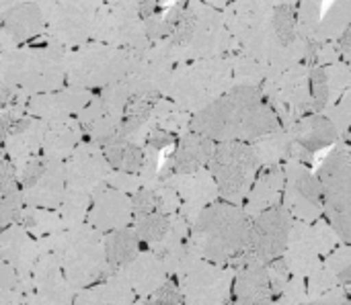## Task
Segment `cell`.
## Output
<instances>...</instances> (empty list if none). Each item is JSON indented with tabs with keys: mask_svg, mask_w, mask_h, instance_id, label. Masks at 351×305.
I'll list each match as a JSON object with an SVG mask.
<instances>
[{
	"mask_svg": "<svg viewBox=\"0 0 351 305\" xmlns=\"http://www.w3.org/2000/svg\"><path fill=\"white\" fill-rule=\"evenodd\" d=\"M351 27V0H333L325 10L317 41H339Z\"/></svg>",
	"mask_w": 351,
	"mask_h": 305,
	"instance_id": "cell-35",
	"label": "cell"
},
{
	"mask_svg": "<svg viewBox=\"0 0 351 305\" xmlns=\"http://www.w3.org/2000/svg\"><path fill=\"white\" fill-rule=\"evenodd\" d=\"M82 142H84V131L76 117L51 121V123H47L41 154L51 160L66 162Z\"/></svg>",
	"mask_w": 351,
	"mask_h": 305,
	"instance_id": "cell-29",
	"label": "cell"
},
{
	"mask_svg": "<svg viewBox=\"0 0 351 305\" xmlns=\"http://www.w3.org/2000/svg\"><path fill=\"white\" fill-rule=\"evenodd\" d=\"M265 4H271V6H294L298 4V0H261Z\"/></svg>",
	"mask_w": 351,
	"mask_h": 305,
	"instance_id": "cell-43",
	"label": "cell"
},
{
	"mask_svg": "<svg viewBox=\"0 0 351 305\" xmlns=\"http://www.w3.org/2000/svg\"><path fill=\"white\" fill-rule=\"evenodd\" d=\"M311 88L315 111L325 113L351 90V68L346 59L329 66H311Z\"/></svg>",
	"mask_w": 351,
	"mask_h": 305,
	"instance_id": "cell-24",
	"label": "cell"
},
{
	"mask_svg": "<svg viewBox=\"0 0 351 305\" xmlns=\"http://www.w3.org/2000/svg\"><path fill=\"white\" fill-rule=\"evenodd\" d=\"M276 6L261 0H237L222 10L226 29L237 41L239 49H245L263 29Z\"/></svg>",
	"mask_w": 351,
	"mask_h": 305,
	"instance_id": "cell-22",
	"label": "cell"
},
{
	"mask_svg": "<svg viewBox=\"0 0 351 305\" xmlns=\"http://www.w3.org/2000/svg\"><path fill=\"white\" fill-rule=\"evenodd\" d=\"M64 166L68 191H80L93 197L109 185L111 174L115 172L107 162L103 148L86 140L74 150V154L64 162Z\"/></svg>",
	"mask_w": 351,
	"mask_h": 305,
	"instance_id": "cell-17",
	"label": "cell"
},
{
	"mask_svg": "<svg viewBox=\"0 0 351 305\" xmlns=\"http://www.w3.org/2000/svg\"><path fill=\"white\" fill-rule=\"evenodd\" d=\"M146 305H181L185 304L183 300V291L179 287V283L167 281L160 289H156L150 297H144Z\"/></svg>",
	"mask_w": 351,
	"mask_h": 305,
	"instance_id": "cell-39",
	"label": "cell"
},
{
	"mask_svg": "<svg viewBox=\"0 0 351 305\" xmlns=\"http://www.w3.org/2000/svg\"><path fill=\"white\" fill-rule=\"evenodd\" d=\"M286 168V191L282 205L296 222L313 224L325 213V189L319 174H313L308 164L290 160Z\"/></svg>",
	"mask_w": 351,
	"mask_h": 305,
	"instance_id": "cell-15",
	"label": "cell"
},
{
	"mask_svg": "<svg viewBox=\"0 0 351 305\" xmlns=\"http://www.w3.org/2000/svg\"><path fill=\"white\" fill-rule=\"evenodd\" d=\"M271 305H280V304H278V302H274V304H271Z\"/></svg>",
	"mask_w": 351,
	"mask_h": 305,
	"instance_id": "cell-46",
	"label": "cell"
},
{
	"mask_svg": "<svg viewBox=\"0 0 351 305\" xmlns=\"http://www.w3.org/2000/svg\"><path fill=\"white\" fill-rule=\"evenodd\" d=\"M253 148L259 156L261 166H280L292 158L294 140H292L290 131L286 127H282V129L267 133V135L259 137L257 142H253Z\"/></svg>",
	"mask_w": 351,
	"mask_h": 305,
	"instance_id": "cell-33",
	"label": "cell"
},
{
	"mask_svg": "<svg viewBox=\"0 0 351 305\" xmlns=\"http://www.w3.org/2000/svg\"><path fill=\"white\" fill-rule=\"evenodd\" d=\"M325 189V215L343 244H351V144L339 142L319 168Z\"/></svg>",
	"mask_w": 351,
	"mask_h": 305,
	"instance_id": "cell-9",
	"label": "cell"
},
{
	"mask_svg": "<svg viewBox=\"0 0 351 305\" xmlns=\"http://www.w3.org/2000/svg\"><path fill=\"white\" fill-rule=\"evenodd\" d=\"M66 84V51L45 39L0 51V86L35 96L60 90Z\"/></svg>",
	"mask_w": 351,
	"mask_h": 305,
	"instance_id": "cell-4",
	"label": "cell"
},
{
	"mask_svg": "<svg viewBox=\"0 0 351 305\" xmlns=\"http://www.w3.org/2000/svg\"><path fill=\"white\" fill-rule=\"evenodd\" d=\"M234 86L232 53L177 64L162 96H169L191 115L204 111Z\"/></svg>",
	"mask_w": 351,
	"mask_h": 305,
	"instance_id": "cell-5",
	"label": "cell"
},
{
	"mask_svg": "<svg viewBox=\"0 0 351 305\" xmlns=\"http://www.w3.org/2000/svg\"><path fill=\"white\" fill-rule=\"evenodd\" d=\"M269 72L267 68L255 59L253 55L237 49L232 53V78H234V86H255L261 88L263 82L267 80Z\"/></svg>",
	"mask_w": 351,
	"mask_h": 305,
	"instance_id": "cell-36",
	"label": "cell"
},
{
	"mask_svg": "<svg viewBox=\"0 0 351 305\" xmlns=\"http://www.w3.org/2000/svg\"><path fill=\"white\" fill-rule=\"evenodd\" d=\"M325 115L333 121V125L337 127V131L343 140L351 127V90L346 92L331 109H327Z\"/></svg>",
	"mask_w": 351,
	"mask_h": 305,
	"instance_id": "cell-38",
	"label": "cell"
},
{
	"mask_svg": "<svg viewBox=\"0 0 351 305\" xmlns=\"http://www.w3.org/2000/svg\"><path fill=\"white\" fill-rule=\"evenodd\" d=\"M323 0H298L296 18L298 31L306 41H317V33L323 21Z\"/></svg>",
	"mask_w": 351,
	"mask_h": 305,
	"instance_id": "cell-37",
	"label": "cell"
},
{
	"mask_svg": "<svg viewBox=\"0 0 351 305\" xmlns=\"http://www.w3.org/2000/svg\"><path fill=\"white\" fill-rule=\"evenodd\" d=\"M261 168L259 156L249 142L216 144V152L208 164L222 201L241 207L245 205Z\"/></svg>",
	"mask_w": 351,
	"mask_h": 305,
	"instance_id": "cell-8",
	"label": "cell"
},
{
	"mask_svg": "<svg viewBox=\"0 0 351 305\" xmlns=\"http://www.w3.org/2000/svg\"><path fill=\"white\" fill-rule=\"evenodd\" d=\"M263 96L282 121V127L294 125L298 119L317 113L311 88V66L302 64L280 74L267 76L261 86Z\"/></svg>",
	"mask_w": 351,
	"mask_h": 305,
	"instance_id": "cell-11",
	"label": "cell"
},
{
	"mask_svg": "<svg viewBox=\"0 0 351 305\" xmlns=\"http://www.w3.org/2000/svg\"><path fill=\"white\" fill-rule=\"evenodd\" d=\"M39 244L60 256L64 277L74 289H86L90 283L111 275L105 254V238L86 222L47 236L39 240Z\"/></svg>",
	"mask_w": 351,
	"mask_h": 305,
	"instance_id": "cell-6",
	"label": "cell"
},
{
	"mask_svg": "<svg viewBox=\"0 0 351 305\" xmlns=\"http://www.w3.org/2000/svg\"><path fill=\"white\" fill-rule=\"evenodd\" d=\"M130 98L132 90L125 80L111 84L103 90H97L90 103L76 117L78 123L82 125L84 140L103 146L109 140L117 137Z\"/></svg>",
	"mask_w": 351,
	"mask_h": 305,
	"instance_id": "cell-13",
	"label": "cell"
},
{
	"mask_svg": "<svg viewBox=\"0 0 351 305\" xmlns=\"http://www.w3.org/2000/svg\"><path fill=\"white\" fill-rule=\"evenodd\" d=\"M339 49H341V55H351V27L346 31V35L337 41Z\"/></svg>",
	"mask_w": 351,
	"mask_h": 305,
	"instance_id": "cell-41",
	"label": "cell"
},
{
	"mask_svg": "<svg viewBox=\"0 0 351 305\" xmlns=\"http://www.w3.org/2000/svg\"><path fill=\"white\" fill-rule=\"evenodd\" d=\"M343 59H346V62L350 64V68H351V55H343Z\"/></svg>",
	"mask_w": 351,
	"mask_h": 305,
	"instance_id": "cell-45",
	"label": "cell"
},
{
	"mask_svg": "<svg viewBox=\"0 0 351 305\" xmlns=\"http://www.w3.org/2000/svg\"><path fill=\"white\" fill-rule=\"evenodd\" d=\"M282 129V121L255 86H232L224 96L193 115L191 131L224 142H257L259 137Z\"/></svg>",
	"mask_w": 351,
	"mask_h": 305,
	"instance_id": "cell-1",
	"label": "cell"
},
{
	"mask_svg": "<svg viewBox=\"0 0 351 305\" xmlns=\"http://www.w3.org/2000/svg\"><path fill=\"white\" fill-rule=\"evenodd\" d=\"M251 217L245 207L214 201L206 205L197 220L191 224L189 244L193 252L214 265L237 263L249 248L251 238Z\"/></svg>",
	"mask_w": 351,
	"mask_h": 305,
	"instance_id": "cell-3",
	"label": "cell"
},
{
	"mask_svg": "<svg viewBox=\"0 0 351 305\" xmlns=\"http://www.w3.org/2000/svg\"><path fill=\"white\" fill-rule=\"evenodd\" d=\"M214 152H216V142H212L210 137L195 133V131L183 133L160 170V181L169 176L191 174V172L208 168Z\"/></svg>",
	"mask_w": 351,
	"mask_h": 305,
	"instance_id": "cell-21",
	"label": "cell"
},
{
	"mask_svg": "<svg viewBox=\"0 0 351 305\" xmlns=\"http://www.w3.org/2000/svg\"><path fill=\"white\" fill-rule=\"evenodd\" d=\"M47 0H0V10L4 8H10V6H16V4H45Z\"/></svg>",
	"mask_w": 351,
	"mask_h": 305,
	"instance_id": "cell-40",
	"label": "cell"
},
{
	"mask_svg": "<svg viewBox=\"0 0 351 305\" xmlns=\"http://www.w3.org/2000/svg\"><path fill=\"white\" fill-rule=\"evenodd\" d=\"M103 0H47V29L43 39L64 51L76 49L93 39V27Z\"/></svg>",
	"mask_w": 351,
	"mask_h": 305,
	"instance_id": "cell-10",
	"label": "cell"
},
{
	"mask_svg": "<svg viewBox=\"0 0 351 305\" xmlns=\"http://www.w3.org/2000/svg\"><path fill=\"white\" fill-rule=\"evenodd\" d=\"M140 244L142 240L132 226L109 232L105 236V254H107L111 275L128 269L140 256Z\"/></svg>",
	"mask_w": 351,
	"mask_h": 305,
	"instance_id": "cell-31",
	"label": "cell"
},
{
	"mask_svg": "<svg viewBox=\"0 0 351 305\" xmlns=\"http://www.w3.org/2000/svg\"><path fill=\"white\" fill-rule=\"evenodd\" d=\"M286 129L290 131L292 140L298 146H302L306 152H311L313 156L317 152L331 148V146H337L341 142L337 127L333 125V121L325 113H311Z\"/></svg>",
	"mask_w": 351,
	"mask_h": 305,
	"instance_id": "cell-27",
	"label": "cell"
},
{
	"mask_svg": "<svg viewBox=\"0 0 351 305\" xmlns=\"http://www.w3.org/2000/svg\"><path fill=\"white\" fill-rule=\"evenodd\" d=\"M128 277V281L132 283L134 291L138 297H150L156 289H160L169 279V271L165 267V263L152 252H140V256L123 271H119Z\"/></svg>",
	"mask_w": 351,
	"mask_h": 305,
	"instance_id": "cell-28",
	"label": "cell"
},
{
	"mask_svg": "<svg viewBox=\"0 0 351 305\" xmlns=\"http://www.w3.org/2000/svg\"><path fill=\"white\" fill-rule=\"evenodd\" d=\"M343 142H348V144H351V127H350V131L346 133V137H343Z\"/></svg>",
	"mask_w": 351,
	"mask_h": 305,
	"instance_id": "cell-44",
	"label": "cell"
},
{
	"mask_svg": "<svg viewBox=\"0 0 351 305\" xmlns=\"http://www.w3.org/2000/svg\"><path fill=\"white\" fill-rule=\"evenodd\" d=\"M45 131H47V121L35 119V117H31V115L23 117V119L16 121V123L10 127V131L2 137L4 156H6L16 168H21L23 164H27V162L33 160L35 156H41Z\"/></svg>",
	"mask_w": 351,
	"mask_h": 305,
	"instance_id": "cell-23",
	"label": "cell"
},
{
	"mask_svg": "<svg viewBox=\"0 0 351 305\" xmlns=\"http://www.w3.org/2000/svg\"><path fill=\"white\" fill-rule=\"evenodd\" d=\"M173 228V215H167L162 211H154V213H146V215H138L134 220V230L140 236L142 244L148 246V250L158 248L169 232Z\"/></svg>",
	"mask_w": 351,
	"mask_h": 305,
	"instance_id": "cell-34",
	"label": "cell"
},
{
	"mask_svg": "<svg viewBox=\"0 0 351 305\" xmlns=\"http://www.w3.org/2000/svg\"><path fill=\"white\" fill-rule=\"evenodd\" d=\"M93 94H95L93 90L66 84L60 90L31 96L29 105H27V115H31L35 119H41V121H47V123L78 117L80 111L90 103Z\"/></svg>",
	"mask_w": 351,
	"mask_h": 305,
	"instance_id": "cell-19",
	"label": "cell"
},
{
	"mask_svg": "<svg viewBox=\"0 0 351 305\" xmlns=\"http://www.w3.org/2000/svg\"><path fill=\"white\" fill-rule=\"evenodd\" d=\"M107 162L115 172L123 174H140L146 162V146H140L128 137H113L101 146Z\"/></svg>",
	"mask_w": 351,
	"mask_h": 305,
	"instance_id": "cell-30",
	"label": "cell"
},
{
	"mask_svg": "<svg viewBox=\"0 0 351 305\" xmlns=\"http://www.w3.org/2000/svg\"><path fill=\"white\" fill-rule=\"evenodd\" d=\"M202 2H206V4H210V6H214V8H218V10H224L226 6H230V4L237 2V0H202Z\"/></svg>",
	"mask_w": 351,
	"mask_h": 305,
	"instance_id": "cell-42",
	"label": "cell"
},
{
	"mask_svg": "<svg viewBox=\"0 0 351 305\" xmlns=\"http://www.w3.org/2000/svg\"><path fill=\"white\" fill-rule=\"evenodd\" d=\"M232 285L234 305H271L276 295L271 287V277L265 265L241 263Z\"/></svg>",
	"mask_w": 351,
	"mask_h": 305,
	"instance_id": "cell-25",
	"label": "cell"
},
{
	"mask_svg": "<svg viewBox=\"0 0 351 305\" xmlns=\"http://www.w3.org/2000/svg\"><path fill=\"white\" fill-rule=\"evenodd\" d=\"M47 14L41 4H16L0 10V51H10L43 39Z\"/></svg>",
	"mask_w": 351,
	"mask_h": 305,
	"instance_id": "cell-18",
	"label": "cell"
},
{
	"mask_svg": "<svg viewBox=\"0 0 351 305\" xmlns=\"http://www.w3.org/2000/svg\"><path fill=\"white\" fill-rule=\"evenodd\" d=\"M167 43L177 64L228 55L239 49L222 10L202 0H175L167 8Z\"/></svg>",
	"mask_w": 351,
	"mask_h": 305,
	"instance_id": "cell-2",
	"label": "cell"
},
{
	"mask_svg": "<svg viewBox=\"0 0 351 305\" xmlns=\"http://www.w3.org/2000/svg\"><path fill=\"white\" fill-rule=\"evenodd\" d=\"M177 62L167 43V39L154 41L144 49L134 53L132 70L125 78L132 94H154L162 96L169 76L173 74Z\"/></svg>",
	"mask_w": 351,
	"mask_h": 305,
	"instance_id": "cell-16",
	"label": "cell"
},
{
	"mask_svg": "<svg viewBox=\"0 0 351 305\" xmlns=\"http://www.w3.org/2000/svg\"><path fill=\"white\" fill-rule=\"evenodd\" d=\"M191 121H193V115L185 111L181 105H177L175 101H171L169 96H160L154 103V109L150 115V127L169 131L177 137L191 131Z\"/></svg>",
	"mask_w": 351,
	"mask_h": 305,
	"instance_id": "cell-32",
	"label": "cell"
},
{
	"mask_svg": "<svg viewBox=\"0 0 351 305\" xmlns=\"http://www.w3.org/2000/svg\"><path fill=\"white\" fill-rule=\"evenodd\" d=\"M90 41L134 51L148 47L150 39L140 12V0H103Z\"/></svg>",
	"mask_w": 351,
	"mask_h": 305,
	"instance_id": "cell-12",
	"label": "cell"
},
{
	"mask_svg": "<svg viewBox=\"0 0 351 305\" xmlns=\"http://www.w3.org/2000/svg\"><path fill=\"white\" fill-rule=\"evenodd\" d=\"M134 53V49L99 41H88L76 49H70L66 51L68 84L97 92L111 84L123 82L132 70Z\"/></svg>",
	"mask_w": 351,
	"mask_h": 305,
	"instance_id": "cell-7",
	"label": "cell"
},
{
	"mask_svg": "<svg viewBox=\"0 0 351 305\" xmlns=\"http://www.w3.org/2000/svg\"><path fill=\"white\" fill-rule=\"evenodd\" d=\"M132 220H136L132 195L107 185L103 187L95 197L93 205L86 215V224L95 230L103 232H115L121 228H130Z\"/></svg>",
	"mask_w": 351,
	"mask_h": 305,
	"instance_id": "cell-20",
	"label": "cell"
},
{
	"mask_svg": "<svg viewBox=\"0 0 351 305\" xmlns=\"http://www.w3.org/2000/svg\"><path fill=\"white\" fill-rule=\"evenodd\" d=\"M294 217L292 213L280 205L274 207L251 222V238L247 252L237 263H259V265H271L280 258H284L290 236L294 230Z\"/></svg>",
	"mask_w": 351,
	"mask_h": 305,
	"instance_id": "cell-14",
	"label": "cell"
},
{
	"mask_svg": "<svg viewBox=\"0 0 351 305\" xmlns=\"http://www.w3.org/2000/svg\"><path fill=\"white\" fill-rule=\"evenodd\" d=\"M284 191H286V168L284 164L280 166H263L247 201H245V211L249 217H257L274 207H280L284 201Z\"/></svg>",
	"mask_w": 351,
	"mask_h": 305,
	"instance_id": "cell-26",
	"label": "cell"
}]
</instances>
